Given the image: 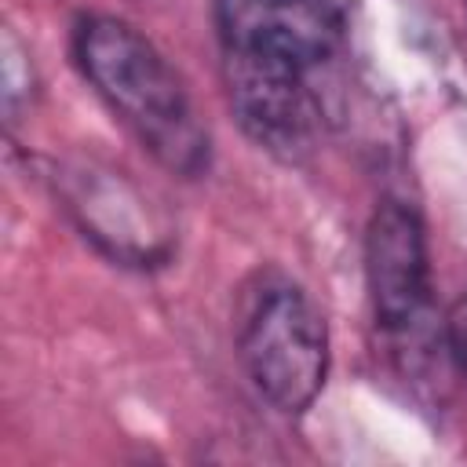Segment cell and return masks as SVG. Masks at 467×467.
I'll return each instance as SVG.
<instances>
[{
  "instance_id": "6",
  "label": "cell",
  "mask_w": 467,
  "mask_h": 467,
  "mask_svg": "<svg viewBox=\"0 0 467 467\" xmlns=\"http://www.w3.org/2000/svg\"><path fill=\"white\" fill-rule=\"evenodd\" d=\"M445 350H449L456 372L467 379V292H460V299L452 303V310L445 317Z\"/></svg>"
},
{
  "instance_id": "5",
  "label": "cell",
  "mask_w": 467,
  "mask_h": 467,
  "mask_svg": "<svg viewBox=\"0 0 467 467\" xmlns=\"http://www.w3.org/2000/svg\"><path fill=\"white\" fill-rule=\"evenodd\" d=\"M365 281L376 321L387 332L420 325L431 303L427 234L420 215L401 201H383L365 230Z\"/></svg>"
},
{
  "instance_id": "3",
  "label": "cell",
  "mask_w": 467,
  "mask_h": 467,
  "mask_svg": "<svg viewBox=\"0 0 467 467\" xmlns=\"http://www.w3.org/2000/svg\"><path fill=\"white\" fill-rule=\"evenodd\" d=\"M223 55L314 73L343 44L336 0H215Z\"/></svg>"
},
{
  "instance_id": "2",
  "label": "cell",
  "mask_w": 467,
  "mask_h": 467,
  "mask_svg": "<svg viewBox=\"0 0 467 467\" xmlns=\"http://www.w3.org/2000/svg\"><path fill=\"white\" fill-rule=\"evenodd\" d=\"M237 343L252 387L277 412L296 416L314 405L328 372V328L299 288H266L248 310Z\"/></svg>"
},
{
  "instance_id": "4",
  "label": "cell",
  "mask_w": 467,
  "mask_h": 467,
  "mask_svg": "<svg viewBox=\"0 0 467 467\" xmlns=\"http://www.w3.org/2000/svg\"><path fill=\"white\" fill-rule=\"evenodd\" d=\"M226 91L241 128L274 157L299 161L314 150L321 109L310 91V73L226 55Z\"/></svg>"
},
{
  "instance_id": "7",
  "label": "cell",
  "mask_w": 467,
  "mask_h": 467,
  "mask_svg": "<svg viewBox=\"0 0 467 467\" xmlns=\"http://www.w3.org/2000/svg\"><path fill=\"white\" fill-rule=\"evenodd\" d=\"M463 7H467V0H463Z\"/></svg>"
},
{
  "instance_id": "1",
  "label": "cell",
  "mask_w": 467,
  "mask_h": 467,
  "mask_svg": "<svg viewBox=\"0 0 467 467\" xmlns=\"http://www.w3.org/2000/svg\"><path fill=\"white\" fill-rule=\"evenodd\" d=\"M73 51L102 102L164 168L197 175L208 164V135L182 80L135 26L91 15L77 26Z\"/></svg>"
}]
</instances>
